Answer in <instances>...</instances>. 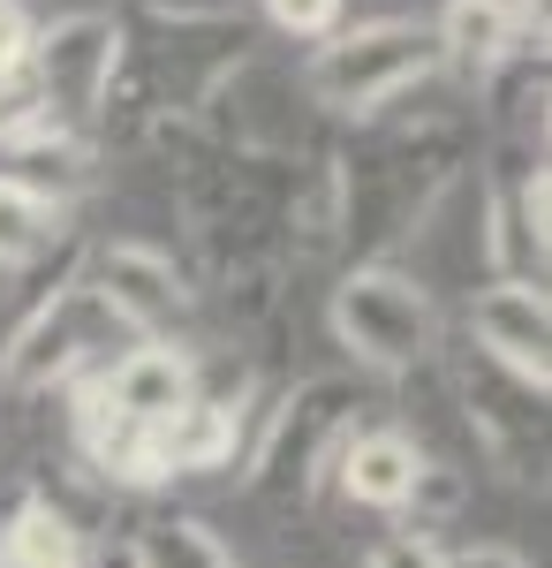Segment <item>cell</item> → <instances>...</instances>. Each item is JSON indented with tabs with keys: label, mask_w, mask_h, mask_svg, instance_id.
Returning <instances> with one entry per match:
<instances>
[{
	"label": "cell",
	"mask_w": 552,
	"mask_h": 568,
	"mask_svg": "<svg viewBox=\"0 0 552 568\" xmlns=\"http://www.w3.org/2000/svg\"><path fill=\"white\" fill-rule=\"evenodd\" d=\"M439 77V45H431V23H409V16H371V23H348L334 39H318L310 53V77L303 91L326 106V114H379L401 91H417Z\"/></svg>",
	"instance_id": "cell-1"
},
{
	"label": "cell",
	"mask_w": 552,
	"mask_h": 568,
	"mask_svg": "<svg viewBox=\"0 0 552 568\" xmlns=\"http://www.w3.org/2000/svg\"><path fill=\"white\" fill-rule=\"evenodd\" d=\"M334 342L371 372H417L439 356V304L417 273L356 265L334 288Z\"/></svg>",
	"instance_id": "cell-2"
},
{
	"label": "cell",
	"mask_w": 552,
	"mask_h": 568,
	"mask_svg": "<svg viewBox=\"0 0 552 568\" xmlns=\"http://www.w3.org/2000/svg\"><path fill=\"white\" fill-rule=\"evenodd\" d=\"M122 342V326L106 318V304L84 288V273H69L61 288H45L31 318L16 326V342L0 356V372H8V387L16 394H53L69 387V379H91L106 356Z\"/></svg>",
	"instance_id": "cell-3"
},
{
	"label": "cell",
	"mask_w": 552,
	"mask_h": 568,
	"mask_svg": "<svg viewBox=\"0 0 552 568\" xmlns=\"http://www.w3.org/2000/svg\"><path fill=\"white\" fill-rule=\"evenodd\" d=\"M348 433H356L348 387H334V379L296 387L280 409H265V425H257V439H251V493H288V500H310L318 485L334 478Z\"/></svg>",
	"instance_id": "cell-4"
},
{
	"label": "cell",
	"mask_w": 552,
	"mask_h": 568,
	"mask_svg": "<svg viewBox=\"0 0 552 568\" xmlns=\"http://www.w3.org/2000/svg\"><path fill=\"white\" fill-rule=\"evenodd\" d=\"M122 23L114 16H53L39 39H31V61H23V77L39 91L45 122L53 130H76L91 122L106 99H114V77H122Z\"/></svg>",
	"instance_id": "cell-5"
},
{
	"label": "cell",
	"mask_w": 552,
	"mask_h": 568,
	"mask_svg": "<svg viewBox=\"0 0 552 568\" xmlns=\"http://www.w3.org/2000/svg\"><path fill=\"white\" fill-rule=\"evenodd\" d=\"M84 288L106 304V318H114L122 334H136V342H167L174 326H182V311H190V288H182L174 258L152 251V243H99Z\"/></svg>",
	"instance_id": "cell-6"
},
{
	"label": "cell",
	"mask_w": 552,
	"mask_h": 568,
	"mask_svg": "<svg viewBox=\"0 0 552 568\" xmlns=\"http://www.w3.org/2000/svg\"><path fill=\"white\" fill-rule=\"evenodd\" d=\"M469 334H477V356L514 372L522 387H545V342H552V318H545V288L522 281V273H500L477 288L469 304Z\"/></svg>",
	"instance_id": "cell-7"
},
{
	"label": "cell",
	"mask_w": 552,
	"mask_h": 568,
	"mask_svg": "<svg viewBox=\"0 0 552 568\" xmlns=\"http://www.w3.org/2000/svg\"><path fill=\"white\" fill-rule=\"evenodd\" d=\"M91 387H99L106 409H122L129 425H160V417H174L197 394V356L174 349V342H136V349L106 356L91 372Z\"/></svg>",
	"instance_id": "cell-8"
},
{
	"label": "cell",
	"mask_w": 552,
	"mask_h": 568,
	"mask_svg": "<svg viewBox=\"0 0 552 568\" xmlns=\"http://www.w3.org/2000/svg\"><path fill=\"white\" fill-rule=\"evenodd\" d=\"M462 402H469L477 439L492 447V463H508L514 478H530V463H538V425H545V387H522L514 372H500V364L477 356L462 372Z\"/></svg>",
	"instance_id": "cell-9"
},
{
	"label": "cell",
	"mask_w": 552,
	"mask_h": 568,
	"mask_svg": "<svg viewBox=\"0 0 552 568\" xmlns=\"http://www.w3.org/2000/svg\"><path fill=\"white\" fill-rule=\"evenodd\" d=\"M522 0H439L431 16V45H439V69H462V77H492L500 61H514L522 45Z\"/></svg>",
	"instance_id": "cell-10"
},
{
	"label": "cell",
	"mask_w": 552,
	"mask_h": 568,
	"mask_svg": "<svg viewBox=\"0 0 552 568\" xmlns=\"http://www.w3.org/2000/svg\"><path fill=\"white\" fill-rule=\"evenodd\" d=\"M417 470H425V447L409 433H393V425H379V433H348V447L334 463V485L356 508H386L393 516V508H409Z\"/></svg>",
	"instance_id": "cell-11"
},
{
	"label": "cell",
	"mask_w": 552,
	"mask_h": 568,
	"mask_svg": "<svg viewBox=\"0 0 552 568\" xmlns=\"http://www.w3.org/2000/svg\"><path fill=\"white\" fill-rule=\"evenodd\" d=\"M235 447H243V409L205 402V394H190L174 417H160V425H152V455H160V470H167V478H205V470H227V463H235Z\"/></svg>",
	"instance_id": "cell-12"
},
{
	"label": "cell",
	"mask_w": 552,
	"mask_h": 568,
	"mask_svg": "<svg viewBox=\"0 0 552 568\" xmlns=\"http://www.w3.org/2000/svg\"><path fill=\"white\" fill-rule=\"evenodd\" d=\"M0 568H91L84 530L69 524V508L53 500H23L8 530H0Z\"/></svg>",
	"instance_id": "cell-13"
},
{
	"label": "cell",
	"mask_w": 552,
	"mask_h": 568,
	"mask_svg": "<svg viewBox=\"0 0 552 568\" xmlns=\"http://www.w3.org/2000/svg\"><path fill=\"white\" fill-rule=\"evenodd\" d=\"M53 243H69V205H53V197L0 175V273L39 265Z\"/></svg>",
	"instance_id": "cell-14"
},
{
	"label": "cell",
	"mask_w": 552,
	"mask_h": 568,
	"mask_svg": "<svg viewBox=\"0 0 552 568\" xmlns=\"http://www.w3.org/2000/svg\"><path fill=\"white\" fill-rule=\"evenodd\" d=\"M129 568H235V561H227V546L205 516H160V524L136 530Z\"/></svg>",
	"instance_id": "cell-15"
},
{
	"label": "cell",
	"mask_w": 552,
	"mask_h": 568,
	"mask_svg": "<svg viewBox=\"0 0 552 568\" xmlns=\"http://www.w3.org/2000/svg\"><path fill=\"white\" fill-rule=\"evenodd\" d=\"M508 235L530 251V258L545 265V243H552V227H545V160L538 168H522V182H514V220H508Z\"/></svg>",
	"instance_id": "cell-16"
},
{
	"label": "cell",
	"mask_w": 552,
	"mask_h": 568,
	"mask_svg": "<svg viewBox=\"0 0 552 568\" xmlns=\"http://www.w3.org/2000/svg\"><path fill=\"white\" fill-rule=\"evenodd\" d=\"M265 23L288 39H334L340 31V0H265Z\"/></svg>",
	"instance_id": "cell-17"
},
{
	"label": "cell",
	"mask_w": 552,
	"mask_h": 568,
	"mask_svg": "<svg viewBox=\"0 0 552 568\" xmlns=\"http://www.w3.org/2000/svg\"><path fill=\"white\" fill-rule=\"evenodd\" d=\"M364 568H447V554L431 546L425 530H386L379 546L364 554Z\"/></svg>",
	"instance_id": "cell-18"
},
{
	"label": "cell",
	"mask_w": 552,
	"mask_h": 568,
	"mask_svg": "<svg viewBox=\"0 0 552 568\" xmlns=\"http://www.w3.org/2000/svg\"><path fill=\"white\" fill-rule=\"evenodd\" d=\"M31 39H39L31 8H23V0H0V84H8V77H23V61H31Z\"/></svg>",
	"instance_id": "cell-19"
},
{
	"label": "cell",
	"mask_w": 552,
	"mask_h": 568,
	"mask_svg": "<svg viewBox=\"0 0 552 568\" xmlns=\"http://www.w3.org/2000/svg\"><path fill=\"white\" fill-rule=\"evenodd\" d=\"M447 568H530L514 546H462V554H447Z\"/></svg>",
	"instance_id": "cell-20"
}]
</instances>
